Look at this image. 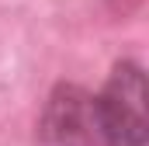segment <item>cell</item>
<instances>
[{
	"instance_id": "cell-2",
	"label": "cell",
	"mask_w": 149,
	"mask_h": 146,
	"mask_svg": "<svg viewBox=\"0 0 149 146\" xmlns=\"http://www.w3.org/2000/svg\"><path fill=\"white\" fill-rule=\"evenodd\" d=\"M38 146H108L97 94L80 84H56L38 115Z\"/></svg>"
},
{
	"instance_id": "cell-1",
	"label": "cell",
	"mask_w": 149,
	"mask_h": 146,
	"mask_svg": "<svg viewBox=\"0 0 149 146\" xmlns=\"http://www.w3.org/2000/svg\"><path fill=\"white\" fill-rule=\"evenodd\" d=\"M97 111L108 146H146L149 115H146V73L135 59L114 63L108 84L97 91Z\"/></svg>"
}]
</instances>
